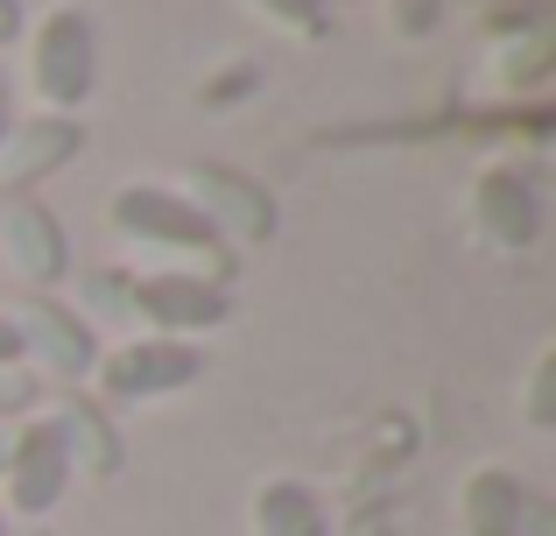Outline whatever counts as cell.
<instances>
[{"instance_id":"obj_10","label":"cell","mask_w":556,"mask_h":536,"mask_svg":"<svg viewBox=\"0 0 556 536\" xmlns=\"http://www.w3.org/2000/svg\"><path fill=\"white\" fill-rule=\"evenodd\" d=\"M71 155H78V127L71 121H28V127H14V135L0 141V177L28 184V177H42V170L71 163Z\"/></svg>"},{"instance_id":"obj_16","label":"cell","mask_w":556,"mask_h":536,"mask_svg":"<svg viewBox=\"0 0 556 536\" xmlns=\"http://www.w3.org/2000/svg\"><path fill=\"white\" fill-rule=\"evenodd\" d=\"M28 402H36V382H28L22 367H0V416L28 410Z\"/></svg>"},{"instance_id":"obj_21","label":"cell","mask_w":556,"mask_h":536,"mask_svg":"<svg viewBox=\"0 0 556 536\" xmlns=\"http://www.w3.org/2000/svg\"><path fill=\"white\" fill-rule=\"evenodd\" d=\"M0 473H8V438H0Z\"/></svg>"},{"instance_id":"obj_19","label":"cell","mask_w":556,"mask_h":536,"mask_svg":"<svg viewBox=\"0 0 556 536\" xmlns=\"http://www.w3.org/2000/svg\"><path fill=\"white\" fill-rule=\"evenodd\" d=\"M14 360H22V339H14V325L0 317V367H14Z\"/></svg>"},{"instance_id":"obj_20","label":"cell","mask_w":556,"mask_h":536,"mask_svg":"<svg viewBox=\"0 0 556 536\" xmlns=\"http://www.w3.org/2000/svg\"><path fill=\"white\" fill-rule=\"evenodd\" d=\"M14 135V107H8V78H0V141Z\"/></svg>"},{"instance_id":"obj_22","label":"cell","mask_w":556,"mask_h":536,"mask_svg":"<svg viewBox=\"0 0 556 536\" xmlns=\"http://www.w3.org/2000/svg\"><path fill=\"white\" fill-rule=\"evenodd\" d=\"M0 536H8V523H0Z\"/></svg>"},{"instance_id":"obj_8","label":"cell","mask_w":556,"mask_h":536,"mask_svg":"<svg viewBox=\"0 0 556 536\" xmlns=\"http://www.w3.org/2000/svg\"><path fill=\"white\" fill-rule=\"evenodd\" d=\"M64 481H71V459H64V445H56V431L50 424H28L22 438L8 445V501H14V515L56 509Z\"/></svg>"},{"instance_id":"obj_18","label":"cell","mask_w":556,"mask_h":536,"mask_svg":"<svg viewBox=\"0 0 556 536\" xmlns=\"http://www.w3.org/2000/svg\"><path fill=\"white\" fill-rule=\"evenodd\" d=\"M22 36V0H0V42Z\"/></svg>"},{"instance_id":"obj_9","label":"cell","mask_w":556,"mask_h":536,"mask_svg":"<svg viewBox=\"0 0 556 536\" xmlns=\"http://www.w3.org/2000/svg\"><path fill=\"white\" fill-rule=\"evenodd\" d=\"M472 205H479L486 240H501V248H535V234H543V198H535V184L521 170H486Z\"/></svg>"},{"instance_id":"obj_5","label":"cell","mask_w":556,"mask_h":536,"mask_svg":"<svg viewBox=\"0 0 556 536\" xmlns=\"http://www.w3.org/2000/svg\"><path fill=\"white\" fill-rule=\"evenodd\" d=\"M190 205L212 220V234H240V240H268L275 234V198L261 191V184H247L240 170H218L204 163L198 177H190Z\"/></svg>"},{"instance_id":"obj_7","label":"cell","mask_w":556,"mask_h":536,"mask_svg":"<svg viewBox=\"0 0 556 536\" xmlns=\"http://www.w3.org/2000/svg\"><path fill=\"white\" fill-rule=\"evenodd\" d=\"M0 254H8L28 283H64V269H71V240H64V226H56V212L28 205V198H14V205L0 212Z\"/></svg>"},{"instance_id":"obj_13","label":"cell","mask_w":556,"mask_h":536,"mask_svg":"<svg viewBox=\"0 0 556 536\" xmlns=\"http://www.w3.org/2000/svg\"><path fill=\"white\" fill-rule=\"evenodd\" d=\"M254 523L261 536H325V501L303 481H268L254 495Z\"/></svg>"},{"instance_id":"obj_2","label":"cell","mask_w":556,"mask_h":536,"mask_svg":"<svg viewBox=\"0 0 556 536\" xmlns=\"http://www.w3.org/2000/svg\"><path fill=\"white\" fill-rule=\"evenodd\" d=\"M113 226L127 240H155V248H218L212 220H204L190 198L155 191V184H135V191L113 198Z\"/></svg>"},{"instance_id":"obj_6","label":"cell","mask_w":556,"mask_h":536,"mask_svg":"<svg viewBox=\"0 0 556 536\" xmlns=\"http://www.w3.org/2000/svg\"><path fill=\"white\" fill-rule=\"evenodd\" d=\"M135 303L141 317H155L163 325V339L169 332H204V325H226V311H232V297L218 283H204V275H149V283H135Z\"/></svg>"},{"instance_id":"obj_15","label":"cell","mask_w":556,"mask_h":536,"mask_svg":"<svg viewBox=\"0 0 556 536\" xmlns=\"http://www.w3.org/2000/svg\"><path fill=\"white\" fill-rule=\"evenodd\" d=\"M549 396H556V360H543V367H535V388H529V424H543V431L556 424V402H549Z\"/></svg>"},{"instance_id":"obj_14","label":"cell","mask_w":556,"mask_h":536,"mask_svg":"<svg viewBox=\"0 0 556 536\" xmlns=\"http://www.w3.org/2000/svg\"><path fill=\"white\" fill-rule=\"evenodd\" d=\"M261 14H275V22H289V28H325V0H254Z\"/></svg>"},{"instance_id":"obj_4","label":"cell","mask_w":556,"mask_h":536,"mask_svg":"<svg viewBox=\"0 0 556 536\" xmlns=\"http://www.w3.org/2000/svg\"><path fill=\"white\" fill-rule=\"evenodd\" d=\"M184 382H198V353H190L184 339H135L99 367V388H106L113 402H149V396L184 388Z\"/></svg>"},{"instance_id":"obj_17","label":"cell","mask_w":556,"mask_h":536,"mask_svg":"<svg viewBox=\"0 0 556 536\" xmlns=\"http://www.w3.org/2000/svg\"><path fill=\"white\" fill-rule=\"evenodd\" d=\"M437 8H444V0H394V28H402V36H422V28L437 22Z\"/></svg>"},{"instance_id":"obj_12","label":"cell","mask_w":556,"mask_h":536,"mask_svg":"<svg viewBox=\"0 0 556 536\" xmlns=\"http://www.w3.org/2000/svg\"><path fill=\"white\" fill-rule=\"evenodd\" d=\"M465 515H472V536H521L529 495H521L507 473H472V481H465Z\"/></svg>"},{"instance_id":"obj_1","label":"cell","mask_w":556,"mask_h":536,"mask_svg":"<svg viewBox=\"0 0 556 536\" xmlns=\"http://www.w3.org/2000/svg\"><path fill=\"white\" fill-rule=\"evenodd\" d=\"M92 78H99V36H92V22H85L78 8L50 14L42 36H36V92L50 99V107H78V99L92 92Z\"/></svg>"},{"instance_id":"obj_3","label":"cell","mask_w":556,"mask_h":536,"mask_svg":"<svg viewBox=\"0 0 556 536\" xmlns=\"http://www.w3.org/2000/svg\"><path fill=\"white\" fill-rule=\"evenodd\" d=\"M14 325V339H22V353H36L42 367L56 374V382H85V374L99 367V353H92V332L78 325V317L64 311V303H50V297H28L22 311L8 317Z\"/></svg>"},{"instance_id":"obj_11","label":"cell","mask_w":556,"mask_h":536,"mask_svg":"<svg viewBox=\"0 0 556 536\" xmlns=\"http://www.w3.org/2000/svg\"><path fill=\"white\" fill-rule=\"evenodd\" d=\"M50 431H56V445H64V459H85L92 473H113V466H121V438H113V424L92 410V402L64 396L50 410Z\"/></svg>"}]
</instances>
